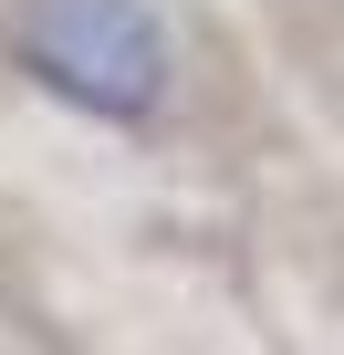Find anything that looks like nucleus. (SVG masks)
Listing matches in <instances>:
<instances>
[{"label":"nucleus","mask_w":344,"mask_h":355,"mask_svg":"<svg viewBox=\"0 0 344 355\" xmlns=\"http://www.w3.org/2000/svg\"><path fill=\"white\" fill-rule=\"evenodd\" d=\"M0 53L21 84H42L53 105H73L84 125L146 136L178 105V21L156 0H11L0 11Z\"/></svg>","instance_id":"obj_1"}]
</instances>
